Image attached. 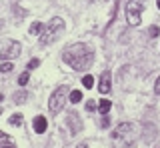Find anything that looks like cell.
<instances>
[{"label":"cell","instance_id":"6da1fadb","mask_svg":"<svg viewBox=\"0 0 160 148\" xmlns=\"http://www.w3.org/2000/svg\"><path fill=\"white\" fill-rule=\"evenodd\" d=\"M94 60V52L88 44H72L64 50V62L70 64L74 70H86Z\"/></svg>","mask_w":160,"mask_h":148},{"label":"cell","instance_id":"7a4b0ae2","mask_svg":"<svg viewBox=\"0 0 160 148\" xmlns=\"http://www.w3.org/2000/svg\"><path fill=\"white\" fill-rule=\"evenodd\" d=\"M136 140V128L130 122H122L112 130V144L116 148H124Z\"/></svg>","mask_w":160,"mask_h":148},{"label":"cell","instance_id":"3957f363","mask_svg":"<svg viewBox=\"0 0 160 148\" xmlns=\"http://www.w3.org/2000/svg\"><path fill=\"white\" fill-rule=\"evenodd\" d=\"M64 32V20L62 18H52L48 22L46 30L40 32V44H52L54 40H58Z\"/></svg>","mask_w":160,"mask_h":148},{"label":"cell","instance_id":"277c9868","mask_svg":"<svg viewBox=\"0 0 160 148\" xmlns=\"http://www.w3.org/2000/svg\"><path fill=\"white\" fill-rule=\"evenodd\" d=\"M146 0H130L126 6V20L130 26H138L140 24V12H142Z\"/></svg>","mask_w":160,"mask_h":148},{"label":"cell","instance_id":"5b68a950","mask_svg":"<svg viewBox=\"0 0 160 148\" xmlns=\"http://www.w3.org/2000/svg\"><path fill=\"white\" fill-rule=\"evenodd\" d=\"M66 94H68V88L66 86H58L56 90L52 92V96L48 98V106H50V112H60L64 106V102H66Z\"/></svg>","mask_w":160,"mask_h":148},{"label":"cell","instance_id":"8992f818","mask_svg":"<svg viewBox=\"0 0 160 148\" xmlns=\"http://www.w3.org/2000/svg\"><path fill=\"white\" fill-rule=\"evenodd\" d=\"M20 44L10 40V38H0V60H10V58L18 56Z\"/></svg>","mask_w":160,"mask_h":148},{"label":"cell","instance_id":"52a82bcc","mask_svg":"<svg viewBox=\"0 0 160 148\" xmlns=\"http://www.w3.org/2000/svg\"><path fill=\"white\" fill-rule=\"evenodd\" d=\"M110 72H104L102 76H100V84H98V90L102 92V94H108L110 92Z\"/></svg>","mask_w":160,"mask_h":148},{"label":"cell","instance_id":"ba28073f","mask_svg":"<svg viewBox=\"0 0 160 148\" xmlns=\"http://www.w3.org/2000/svg\"><path fill=\"white\" fill-rule=\"evenodd\" d=\"M46 128H48V120L44 116H36V118H34V130H36L38 134L46 132Z\"/></svg>","mask_w":160,"mask_h":148},{"label":"cell","instance_id":"9c48e42d","mask_svg":"<svg viewBox=\"0 0 160 148\" xmlns=\"http://www.w3.org/2000/svg\"><path fill=\"white\" fill-rule=\"evenodd\" d=\"M110 108H112V102H110V100H106V98L98 100V110H100V114H108Z\"/></svg>","mask_w":160,"mask_h":148},{"label":"cell","instance_id":"30bf717a","mask_svg":"<svg viewBox=\"0 0 160 148\" xmlns=\"http://www.w3.org/2000/svg\"><path fill=\"white\" fill-rule=\"evenodd\" d=\"M0 148H16L12 144V140H10V136L6 132H0Z\"/></svg>","mask_w":160,"mask_h":148},{"label":"cell","instance_id":"8fae6325","mask_svg":"<svg viewBox=\"0 0 160 148\" xmlns=\"http://www.w3.org/2000/svg\"><path fill=\"white\" fill-rule=\"evenodd\" d=\"M70 102H72V104L82 102V92H80V90H72V92H70Z\"/></svg>","mask_w":160,"mask_h":148},{"label":"cell","instance_id":"7c38bea8","mask_svg":"<svg viewBox=\"0 0 160 148\" xmlns=\"http://www.w3.org/2000/svg\"><path fill=\"white\" fill-rule=\"evenodd\" d=\"M82 86H84V88H88V90H90V88H94V76L86 74V76L82 78Z\"/></svg>","mask_w":160,"mask_h":148},{"label":"cell","instance_id":"4fadbf2b","mask_svg":"<svg viewBox=\"0 0 160 148\" xmlns=\"http://www.w3.org/2000/svg\"><path fill=\"white\" fill-rule=\"evenodd\" d=\"M22 114H12V116H10L8 118V122H10V124H12V126H20V124H22Z\"/></svg>","mask_w":160,"mask_h":148},{"label":"cell","instance_id":"5bb4252c","mask_svg":"<svg viewBox=\"0 0 160 148\" xmlns=\"http://www.w3.org/2000/svg\"><path fill=\"white\" fill-rule=\"evenodd\" d=\"M12 70H14L12 62H4V64H0V72H2V74H8V72H12Z\"/></svg>","mask_w":160,"mask_h":148},{"label":"cell","instance_id":"9a60e30c","mask_svg":"<svg viewBox=\"0 0 160 148\" xmlns=\"http://www.w3.org/2000/svg\"><path fill=\"white\" fill-rule=\"evenodd\" d=\"M26 92H16V94H14V102H16V104H22L24 100H26Z\"/></svg>","mask_w":160,"mask_h":148},{"label":"cell","instance_id":"2e32d148","mask_svg":"<svg viewBox=\"0 0 160 148\" xmlns=\"http://www.w3.org/2000/svg\"><path fill=\"white\" fill-rule=\"evenodd\" d=\"M40 32H42V22H34L30 26V34H40Z\"/></svg>","mask_w":160,"mask_h":148},{"label":"cell","instance_id":"e0dca14e","mask_svg":"<svg viewBox=\"0 0 160 148\" xmlns=\"http://www.w3.org/2000/svg\"><path fill=\"white\" fill-rule=\"evenodd\" d=\"M28 78H30V72H22V74H20V78H18V84L20 86H26Z\"/></svg>","mask_w":160,"mask_h":148},{"label":"cell","instance_id":"ac0fdd59","mask_svg":"<svg viewBox=\"0 0 160 148\" xmlns=\"http://www.w3.org/2000/svg\"><path fill=\"white\" fill-rule=\"evenodd\" d=\"M38 64H40L38 58H32V60H28V70H34V68H38Z\"/></svg>","mask_w":160,"mask_h":148},{"label":"cell","instance_id":"d6986e66","mask_svg":"<svg viewBox=\"0 0 160 148\" xmlns=\"http://www.w3.org/2000/svg\"><path fill=\"white\" fill-rule=\"evenodd\" d=\"M96 108H98L96 100H88V102H86V110H90V112H92V110H96Z\"/></svg>","mask_w":160,"mask_h":148},{"label":"cell","instance_id":"ffe728a7","mask_svg":"<svg viewBox=\"0 0 160 148\" xmlns=\"http://www.w3.org/2000/svg\"><path fill=\"white\" fill-rule=\"evenodd\" d=\"M100 126H102V128H108V126H110V120H108V116H106V114H102V120H100Z\"/></svg>","mask_w":160,"mask_h":148},{"label":"cell","instance_id":"44dd1931","mask_svg":"<svg viewBox=\"0 0 160 148\" xmlns=\"http://www.w3.org/2000/svg\"><path fill=\"white\" fill-rule=\"evenodd\" d=\"M158 34H160V28L158 26H152V28H150V36H152V38H156Z\"/></svg>","mask_w":160,"mask_h":148},{"label":"cell","instance_id":"7402d4cb","mask_svg":"<svg viewBox=\"0 0 160 148\" xmlns=\"http://www.w3.org/2000/svg\"><path fill=\"white\" fill-rule=\"evenodd\" d=\"M154 92H156V94H160V78L156 80V86H154Z\"/></svg>","mask_w":160,"mask_h":148},{"label":"cell","instance_id":"603a6c76","mask_svg":"<svg viewBox=\"0 0 160 148\" xmlns=\"http://www.w3.org/2000/svg\"><path fill=\"white\" fill-rule=\"evenodd\" d=\"M76 148H88V146H86V144H78Z\"/></svg>","mask_w":160,"mask_h":148},{"label":"cell","instance_id":"cb8c5ba5","mask_svg":"<svg viewBox=\"0 0 160 148\" xmlns=\"http://www.w3.org/2000/svg\"><path fill=\"white\" fill-rule=\"evenodd\" d=\"M156 6H158V10H160V0H158V2H156Z\"/></svg>","mask_w":160,"mask_h":148},{"label":"cell","instance_id":"d4e9b609","mask_svg":"<svg viewBox=\"0 0 160 148\" xmlns=\"http://www.w3.org/2000/svg\"><path fill=\"white\" fill-rule=\"evenodd\" d=\"M0 102H2V94H0Z\"/></svg>","mask_w":160,"mask_h":148},{"label":"cell","instance_id":"484cf974","mask_svg":"<svg viewBox=\"0 0 160 148\" xmlns=\"http://www.w3.org/2000/svg\"><path fill=\"white\" fill-rule=\"evenodd\" d=\"M0 114H2V110H0Z\"/></svg>","mask_w":160,"mask_h":148}]
</instances>
